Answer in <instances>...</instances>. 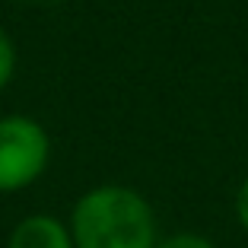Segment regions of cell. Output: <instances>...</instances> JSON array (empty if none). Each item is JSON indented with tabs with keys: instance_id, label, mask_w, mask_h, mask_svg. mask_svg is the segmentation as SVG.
<instances>
[{
	"instance_id": "6da1fadb",
	"label": "cell",
	"mask_w": 248,
	"mask_h": 248,
	"mask_svg": "<svg viewBox=\"0 0 248 248\" xmlns=\"http://www.w3.org/2000/svg\"><path fill=\"white\" fill-rule=\"evenodd\" d=\"M73 248H156V217L143 197L121 185L93 188L70 213Z\"/></svg>"
},
{
	"instance_id": "7a4b0ae2",
	"label": "cell",
	"mask_w": 248,
	"mask_h": 248,
	"mask_svg": "<svg viewBox=\"0 0 248 248\" xmlns=\"http://www.w3.org/2000/svg\"><path fill=\"white\" fill-rule=\"evenodd\" d=\"M48 134L32 118H0V191L32 185L48 166Z\"/></svg>"
},
{
	"instance_id": "3957f363",
	"label": "cell",
	"mask_w": 248,
	"mask_h": 248,
	"mask_svg": "<svg viewBox=\"0 0 248 248\" xmlns=\"http://www.w3.org/2000/svg\"><path fill=\"white\" fill-rule=\"evenodd\" d=\"M7 248H73V235L70 226H64L61 219L35 213L16 223Z\"/></svg>"
},
{
	"instance_id": "277c9868",
	"label": "cell",
	"mask_w": 248,
	"mask_h": 248,
	"mask_svg": "<svg viewBox=\"0 0 248 248\" xmlns=\"http://www.w3.org/2000/svg\"><path fill=\"white\" fill-rule=\"evenodd\" d=\"M156 248H217L210 239L204 235H194V232H178V235H169V239L156 242Z\"/></svg>"
},
{
	"instance_id": "5b68a950",
	"label": "cell",
	"mask_w": 248,
	"mask_h": 248,
	"mask_svg": "<svg viewBox=\"0 0 248 248\" xmlns=\"http://www.w3.org/2000/svg\"><path fill=\"white\" fill-rule=\"evenodd\" d=\"M13 64H16V54H13V45H10L7 32L0 29V89L10 83L13 77Z\"/></svg>"
},
{
	"instance_id": "8992f818",
	"label": "cell",
	"mask_w": 248,
	"mask_h": 248,
	"mask_svg": "<svg viewBox=\"0 0 248 248\" xmlns=\"http://www.w3.org/2000/svg\"><path fill=\"white\" fill-rule=\"evenodd\" d=\"M235 213H239L242 229L248 232V178H245V185L239 188V197H235Z\"/></svg>"
}]
</instances>
